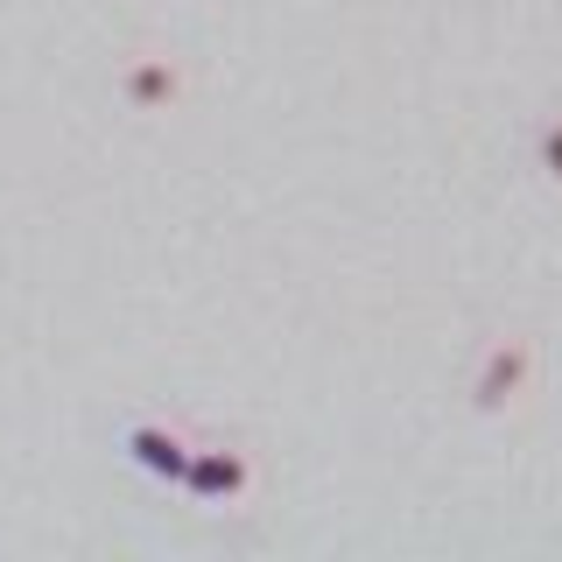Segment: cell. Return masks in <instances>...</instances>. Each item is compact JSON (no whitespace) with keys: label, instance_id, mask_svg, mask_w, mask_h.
I'll return each instance as SVG.
<instances>
[{"label":"cell","instance_id":"cell-1","mask_svg":"<svg viewBox=\"0 0 562 562\" xmlns=\"http://www.w3.org/2000/svg\"><path fill=\"white\" fill-rule=\"evenodd\" d=\"M183 492L190 506H239L246 492H254V457H246L239 443H190V464H183Z\"/></svg>","mask_w":562,"mask_h":562},{"label":"cell","instance_id":"cell-2","mask_svg":"<svg viewBox=\"0 0 562 562\" xmlns=\"http://www.w3.org/2000/svg\"><path fill=\"white\" fill-rule=\"evenodd\" d=\"M535 380V338H492L479 373H471V408L479 415H506Z\"/></svg>","mask_w":562,"mask_h":562},{"label":"cell","instance_id":"cell-3","mask_svg":"<svg viewBox=\"0 0 562 562\" xmlns=\"http://www.w3.org/2000/svg\"><path fill=\"white\" fill-rule=\"evenodd\" d=\"M120 457L155 485H183V464H190V436L176 422H155V415H134L120 422Z\"/></svg>","mask_w":562,"mask_h":562},{"label":"cell","instance_id":"cell-4","mask_svg":"<svg viewBox=\"0 0 562 562\" xmlns=\"http://www.w3.org/2000/svg\"><path fill=\"white\" fill-rule=\"evenodd\" d=\"M120 99L134 105V113H169L176 99H183V70L169 57H127L120 70Z\"/></svg>","mask_w":562,"mask_h":562},{"label":"cell","instance_id":"cell-5","mask_svg":"<svg viewBox=\"0 0 562 562\" xmlns=\"http://www.w3.org/2000/svg\"><path fill=\"white\" fill-rule=\"evenodd\" d=\"M535 169H541V176H549V183L562 190V113L535 127Z\"/></svg>","mask_w":562,"mask_h":562}]
</instances>
